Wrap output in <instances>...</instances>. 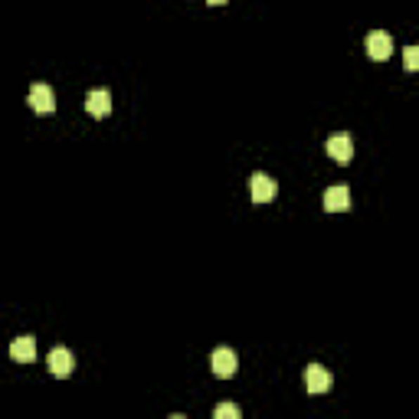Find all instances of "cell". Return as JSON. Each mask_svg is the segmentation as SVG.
Returning a JSON list of instances; mask_svg holds the SVG:
<instances>
[{
    "mask_svg": "<svg viewBox=\"0 0 419 419\" xmlns=\"http://www.w3.org/2000/svg\"><path fill=\"white\" fill-rule=\"evenodd\" d=\"M363 46H367V56L383 63V59H390V53H393V39H390V33L373 30V33H367V43H363Z\"/></svg>",
    "mask_w": 419,
    "mask_h": 419,
    "instance_id": "2",
    "label": "cell"
},
{
    "mask_svg": "<svg viewBox=\"0 0 419 419\" xmlns=\"http://www.w3.org/2000/svg\"><path fill=\"white\" fill-rule=\"evenodd\" d=\"M403 66L410 69V72H416V69H419V46H406V49H403Z\"/></svg>",
    "mask_w": 419,
    "mask_h": 419,
    "instance_id": "11",
    "label": "cell"
},
{
    "mask_svg": "<svg viewBox=\"0 0 419 419\" xmlns=\"http://www.w3.org/2000/svg\"><path fill=\"white\" fill-rule=\"evenodd\" d=\"M324 210L328 213H344V210H351V191L344 187V183H334L324 191Z\"/></svg>",
    "mask_w": 419,
    "mask_h": 419,
    "instance_id": "5",
    "label": "cell"
},
{
    "mask_svg": "<svg viewBox=\"0 0 419 419\" xmlns=\"http://www.w3.org/2000/svg\"><path fill=\"white\" fill-rule=\"evenodd\" d=\"M30 105H33V112L39 115H49L56 108V96H53V89L46 82H37V86L30 89Z\"/></svg>",
    "mask_w": 419,
    "mask_h": 419,
    "instance_id": "6",
    "label": "cell"
},
{
    "mask_svg": "<svg viewBox=\"0 0 419 419\" xmlns=\"http://www.w3.org/2000/svg\"><path fill=\"white\" fill-rule=\"evenodd\" d=\"M46 363H49V373H53V377H69L72 367H76V363H72V351H66V347H53Z\"/></svg>",
    "mask_w": 419,
    "mask_h": 419,
    "instance_id": "7",
    "label": "cell"
},
{
    "mask_svg": "<svg viewBox=\"0 0 419 419\" xmlns=\"http://www.w3.org/2000/svg\"><path fill=\"white\" fill-rule=\"evenodd\" d=\"M86 108H89V115L105 118V115L112 112V92H108V89H92L86 96Z\"/></svg>",
    "mask_w": 419,
    "mask_h": 419,
    "instance_id": "9",
    "label": "cell"
},
{
    "mask_svg": "<svg viewBox=\"0 0 419 419\" xmlns=\"http://www.w3.org/2000/svg\"><path fill=\"white\" fill-rule=\"evenodd\" d=\"M328 154H331L337 164H347L354 157V141L351 134H334V138H328Z\"/></svg>",
    "mask_w": 419,
    "mask_h": 419,
    "instance_id": "8",
    "label": "cell"
},
{
    "mask_svg": "<svg viewBox=\"0 0 419 419\" xmlns=\"http://www.w3.org/2000/svg\"><path fill=\"white\" fill-rule=\"evenodd\" d=\"M305 383H308V393L321 397V393L331 390V373L324 370L321 363H308L305 367Z\"/></svg>",
    "mask_w": 419,
    "mask_h": 419,
    "instance_id": "4",
    "label": "cell"
},
{
    "mask_svg": "<svg viewBox=\"0 0 419 419\" xmlns=\"http://www.w3.org/2000/svg\"><path fill=\"white\" fill-rule=\"evenodd\" d=\"M213 416H217V419H239V406H236V403H219Z\"/></svg>",
    "mask_w": 419,
    "mask_h": 419,
    "instance_id": "12",
    "label": "cell"
},
{
    "mask_svg": "<svg viewBox=\"0 0 419 419\" xmlns=\"http://www.w3.org/2000/svg\"><path fill=\"white\" fill-rule=\"evenodd\" d=\"M249 191H252V200H256V203H269L278 193V183L272 181L269 174L259 171V174H252V177H249Z\"/></svg>",
    "mask_w": 419,
    "mask_h": 419,
    "instance_id": "3",
    "label": "cell"
},
{
    "mask_svg": "<svg viewBox=\"0 0 419 419\" xmlns=\"http://www.w3.org/2000/svg\"><path fill=\"white\" fill-rule=\"evenodd\" d=\"M210 367H213V373L217 377H236V367H239V357H236V351L233 347H217L213 351V357H210Z\"/></svg>",
    "mask_w": 419,
    "mask_h": 419,
    "instance_id": "1",
    "label": "cell"
},
{
    "mask_svg": "<svg viewBox=\"0 0 419 419\" xmlns=\"http://www.w3.org/2000/svg\"><path fill=\"white\" fill-rule=\"evenodd\" d=\"M210 4H213V7H219V4H226V0H210Z\"/></svg>",
    "mask_w": 419,
    "mask_h": 419,
    "instance_id": "13",
    "label": "cell"
},
{
    "mask_svg": "<svg viewBox=\"0 0 419 419\" xmlns=\"http://www.w3.org/2000/svg\"><path fill=\"white\" fill-rule=\"evenodd\" d=\"M10 357H13V361H20V363H33L37 361V341H33V337H17V341L10 344Z\"/></svg>",
    "mask_w": 419,
    "mask_h": 419,
    "instance_id": "10",
    "label": "cell"
}]
</instances>
